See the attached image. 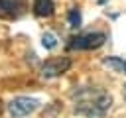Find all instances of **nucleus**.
<instances>
[{
	"label": "nucleus",
	"mask_w": 126,
	"mask_h": 118,
	"mask_svg": "<svg viewBox=\"0 0 126 118\" xmlns=\"http://www.w3.org/2000/svg\"><path fill=\"white\" fill-rule=\"evenodd\" d=\"M28 10V0H0V18L16 20Z\"/></svg>",
	"instance_id": "39448f33"
},
{
	"label": "nucleus",
	"mask_w": 126,
	"mask_h": 118,
	"mask_svg": "<svg viewBox=\"0 0 126 118\" xmlns=\"http://www.w3.org/2000/svg\"><path fill=\"white\" fill-rule=\"evenodd\" d=\"M0 112H2V106H0Z\"/></svg>",
	"instance_id": "9b49d317"
},
{
	"label": "nucleus",
	"mask_w": 126,
	"mask_h": 118,
	"mask_svg": "<svg viewBox=\"0 0 126 118\" xmlns=\"http://www.w3.org/2000/svg\"><path fill=\"white\" fill-rule=\"evenodd\" d=\"M32 10L39 18H51L55 14V2L53 0H33L32 2Z\"/></svg>",
	"instance_id": "423d86ee"
},
{
	"label": "nucleus",
	"mask_w": 126,
	"mask_h": 118,
	"mask_svg": "<svg viewBox=\"0 0 126 118\" xmlns=\"http://www.w3.org/2000/svg\"><path fill=\"white\" fill-rule=\"evenodd\" d=\"M71 96L75 100V112L87 118H102L112 106V96L98 87H79Z\"/></svg>",
	"instance_id": "f257e3e1"
},
{
	"label": "nucleus",
	"mask_w": 126,
	"mask_h": 118,
	"mask_svg": "<svg viewBox=\"0 0 126 118\" xmlns=\"http://www.w3.org/2000/svg\"><path fill=\"white\" fill-rule=\"evenodd\" d=\"M69 67H71L69 57H51L41 65V77L43 79H55V77L67 73Z\"/></svg>",
	"instance_id": "20e7f679"
},
{
	"label": "nucleus",
	"mask_w": 126,
	"mask_h": 118,
	"mask_svg": "<svg viewBox=\"0 0 126 118\" xmlns=\"http://www.w3.org/2000/svg\"><path fill=\"white\" fill-rule=\"evenodd\" d=\"M102 63H104V67H108L120 75H126V59L124 57H106Z\"/></svg>",
	"instance_id": "0eeeda50"
},
{
	"label": "nucleus",
	"mask_w": 126,
	"mask_h": 118,
	"mask_svg": "<svg viewBox=\"0 0 126 118\" xmlns=\"http://www.w3.org/2000/svg\"><path fill=\"white\" fill-rule=\"evenodd\" d=\"M41 45H43L45 49H53V47H57V35L51 33V31H45V33L41 35Z\"/></svg>",
	"instance_id": "6e6552de"
},
{
	"label": "nucleus",
	"mask_w": 126,
	"mask_h": 118,
	"mask_svg": "<svg viewBox=\"0 0 126 118\" xmlns=\"http://www.w3.org/2000/svg\"><path fill=\"white\" fill-rule=\"evenodd\" d=\"M124 98H126V85H124Z\"/></svg>",
	"instance_id": "9d476101"
},
{
	"label": "nucleus",
	"mask_w": 126,
	"mask_h": 118,
	"mask_svg": "<svg viewBox=\"0 0 126 118\" xmlns=\"http://www.w3.org/2000/svg\"><path fill=\"white\" fill-rule=\"evenodd\" d=\"M37 108H39V100L33 96H16L8 102V112L12 114V118H26L33 114Z\"/></svg>",
	"instance_id": "7ed1b4c3"
},
{
	"label": "nucleus",
	"mask_w": 126,
	"mask_h": 118,
	"mask_svg": "<svg viewBox=\"0 0 126 118\" xmlns=\"http://www.w3.org/2000/svg\"><path fill=\"white\" fill-rule=\"evenodd\" d=\"M67 18H69L71 28H79V26H81V20H83V18H81V10H79V8H71Z\"/></svg>",
	"instance_id": "1a4fd4ad"
},
{
	"label": "nucleus",
	"mask_w": 126,
	"mask_h": 118,
	"mask_svg": "<svg viewBox=\"0 0 126 118\" xmlns=\"http://www.w3.org/2000/svg\"><path fill=\"white\" fill-rule=\"evenodd\" d=\"M106 35L102 31H89V33H79L73 35L67 43V49H77V51H89V49H98L104 45Z\"/></svg>",
	"instance_id": "f03ea898"
}]
</instances>
